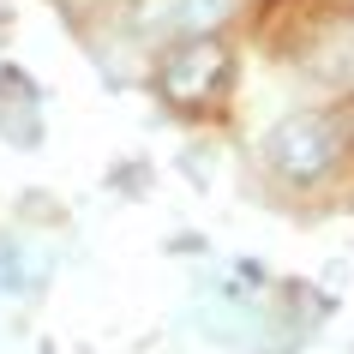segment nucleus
Masks as SVG:
<instances>
[{
	"label": "nucleus",
	"mask_w": 354,
	"mask_h": 354,
	"mask_svg": "<svg viewBox=\"0 0 354 354\" xmlns=\"http://www.w3.org/2000/svg\"><path fill=\"white\" fill-rule=\"evenodd\" d=\"M241 0H138L132 6V30L150 42H168V37H210L216 24L234 12Z\"/></svg>",
	"instance_id": "nucleus-3"
},
{
	"label": "nucleus",
	"mask_w": 354,
	"mask_h": 354,
	"mask_svg": "<svg viewBox=\"0 0 354 354\" xmlns=\"http://www.w3.org/2000/svg\"><path fill=\"white\" fill-rule=\"evenodd\" d=\"M228 48L216 37H180V48L162 55V73H156V91L174 102V109H205L216 102L228 84Z\"/></svg>",
	"instance_id": "nucleus-2"
},
{
	"label": "nucleus",
	"mask_w": 354,
	"mask_h": 354,
	"mask_svg": "<svg viewBox=\"0 0 354 354\" xmlns=\"http://www.w3.org/2000/svg\"><path fill=\"white\" fill-rule=\"evenodd\" d=\"M336 150H342V132H336L330 114H288V120H277L270 138H264L270 168H277L282 180H295V187L324 180L330 162H336Z\"/></svg>",
	"instance_id": "nucleus-1"
}]
</instances>
